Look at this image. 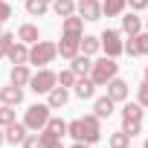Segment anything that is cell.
Wrapping results in <instances>:
<instances>
[{
	"label": "cell",
	"mask_w": 148,
	"mask_h": 148,
	"mask_svg": "<svg viewBox=\"0 0 148 148\" xmlns=\"http://www.w3.org/2000/svg\"><path fill=\"white\" fill-rule=\"evenodd\" d=\"M116 73H119V64H116V58L105 55V58L93 61V70H90V79L96 82V87H105V84H108L110 79H116Z\"/></svg>",
	"instance_id": "cell-1"
},
{
	"label": "cell",
	"mask_w": 148,
	"mask_h": 148,
	"mask_svg": "<svg viewBox=\"0 0 148 148\" xmlns=\"http://www.w3.org/2000/svg\"><path fill=\"white\" fill-rule=\"evenodd\" d=\"M55 55H58V44H52V41H38V44H32V49H29V64L47 67V64H52Z\"/></svg>",
	"instance_id": "cell-2"
},
{
	"label": "cell",
	"mask_w": 148,
	"mask_h": 148,
	"mask_svg": "<svg viewBox=\"0 0 148 148\" xmlns=\"http://www.w3.org/2000/svg\"><path fill=\"white\" fill-rule=\"evenodd\" d=\"M49 105H32L29 110H26V116H23V125L29 128V131H44L47 128V122L52 119L49 116Z\"/></svg>",
	"instance_id": "cell-3"
},
{
	"label": "cell",
	"mask_w": 148,
	"mask_h": 148,
	"mask_svg": "<svg viewBox=\"0 0 148 148\" xmlns=\"http://www.w3.org/2000/svg\"><path fill=\"white\" fill-rule=\"evenodd\" d=\"M55 84H58V76H55L49 67H41L35 76H32V82H29V87H32L35 93H49Z\"/></svg>",
	"instance_id": "cell-4"
},
{
	"label": "cell",
	"mask_w": 148,
	"mask_h": 148,
	"mask_svg": "<svg viewBox=\"0 0 148 148\" xmlns=\"http://www.w3.org/2000/svg\"><path fill=\"white\" fill-rule=\"evenodd\" d=\"M102 49H105V55H110V58L122 55V52H125L122 35H119L116 29H105V32H102Z\"/></svg>",
	"instance_id": "cell-5"
},
{
	"label": "cell",
	"mask_w": 148,
	"mask_h": 148,
	"mask_svg": "<svg viewBox=\"0 0 148 148\" xmlns=\"http://www.w3.org/2000/svg\"><path fill=\"white\" fill-rule=\"evenodd\" d=\"M58 55L61 58H76V55H82V38H76V35H64L61 38V44H58Z\"/></svg>",
	"instance_id": "cell-6"
},
{
	"label": "cell",
	"mask_w": 148,
	"mask_h": 148,
	"mask_svg": "<svg viewBox=\"0 0 148 148\" xmlns=\"http://www.w3.org/2000/svg\"><path fill=\"white\" fill-rule=\"evenodd\" d=\"M76 12H79V18H84V21H99V18L105 15V12H102V3H99V0H79Z\"/></svg>",
	"instance_id": "cell-7"
},
{
	"label": "cell",
	"mask_w": 148,
	"mask_h": 148,
	"mask_svg": "<svg viewBox=\"0 0 148 148\" xmlns=\"http://www.w3.org/2000/svg\"><path fill=\"white\" fill-rule=\"evenodd\" d=\"M84 119V128H87V134H84V142H99L102 139V128H99V116L96 113H90V116H82Z\"/></svg>",
	"instance_id": "cell-8"
},
{
	"label": "cell",
	"mask_w": 148,
	"mask_h": 148,
	"mask_svg": "<svg viewBox=\"0 0 148 148\" xmlns=\"http://www.w3.org/2000/svg\"><path fill=\"white\" fill-rule=\"evenodd\" d=\"M26 131H29V128H26L23 122H12V125H6V142H12V145H23V139L29 136Z\"/></svg>",
	"instance_id": "cell-9"
},
{
	"label": "cell",
	"mask_w": 148,
	"mask_h": 148,
	"mask_svg": "<svg viewBox=\"0 0 148 148\" xmlns=\"http://www.w3.org/2000/svg\"><path fill=\"white\" fill-rule=\"evenodd\" d=\"M108 96H110L113 102H125V99H128V82L110 79V82H108Z\"/></svg>",
	"instance_id": "cell-10"
},
{
	"label": "cell",
	"mask_w": 148,
	"mask_h": 148,
	"mask_svg": "<svg viewBox=\"0 0 148 148\" xmlns=\"http://www.w3.org/2000/svg\"><path fill=\"white\" fill-rule=\"evenodd\" d=\"M0 102H3V105H21L23 102V87H18V84L3 87V90H0Z\"/></svg>",
	"instance_id": "cell-11"
},
{
	"label": "cell",
	"mask_w": 148,
	"mask_h": 148,
	"mask_svg": "<svg viewBox=\"0 0 148 148\" xmlns=\"http://www.w3.org/2000/svg\"><path fill=\"white\" fill-rule=\"evenodd\" d=\"M9 61L12 64H29V47L23 41H15L12 49H9Z\"/></svg>",
	"instance_id": "cell-12"
},
{
	"label": "cell",
	"mask_w": 148,
	"mask_h": 148,
	"mask_svg": "<svg viewBox=\"0 0 148 148\" xmlns=\"http://www.w3.org/2000/svg\"><path fill=\"white\" fill-rule=\"evenodd\" d=\"M64 35H76V38H84V18H76V15L64 18Z\"/></svg>",
	"instance_id": "cell-13"
},
{
	"label": "cell",
	"mask_w": 148,
	"mask_h": 148,
	"mask_svg": "<svg viewBox=\"0 0 148 148\" xmlns=\"http://www.w3.org/2000/svg\"><path fill=\"white\" fill-rule=\"evenodd\" d=\"M73 73H76V76L82 79V76H90V70H93V61H90V55H76V58H73V67H70Z\"/></svg>",
	"instance_id": "cell-14"
},
{
	"label": "cell",
	"mask_w": 148,
	"mask_h": 148,
	"mask_svg": "<svg viewBox=\"0 0 148 148\" xmlns=\"http://www.w3.org/2000/svg\"><path fill=\"white\" fill-rule=\"evenodd\" d=\"M9 79H12V84H18V87H26V84L32 82V73L26 70V64H15Z\"/></svg>",
	"instance_id": "cell-15"
},
{
	"label": "cell",
	"mask_w": 148,
	"mask_h": 148,
	"mask_svg": "<svg viewBox=\"0 0 148 148\" xmlns=\"http://www.w3.org/2000/svg\"><path fill=\"white\" fill-rule=\"evenodd\" d=\"M93 93H96V82L87 79V76H82V79L76 82V96H79V99H93Z\"/></svg>",
	"instance_id": "cell-16"
},
{
	"label": "cell",
	"mask_w": 148,
	"mask_h": 148,
	"mask_svg": "<svg viewBox=\"0 0 148 148\" xmlns=\"http://www.w3.org/2000/svg\"><path fill=\"white\" fill-rule=\"evenodd\" d=\"M67 102H70V93H67V87H58V84H55V87L49 90V102H47V105H49V108H64Z\"/></svg>",
	"instance_id": "cell-17"
},
{
	"label": "cell",
	"mask_w": 148,
	"mask_h": 148,
	"mask_svg": "<svg viewBox=\"0 0 148 148\" xmlns=\"http://www.w3.org/2000/svg\"><path fill=\"white\" fill-rule=\"evenodd\" d=\"M113 108H116V102H113L110 96H102V99H96V105H93V110H96L99 119H108V116L113 113Z\"/></svg>",
	"instance_id": "cell-18"
},
{
	"label": "cell",
	"mask_w": 148,
	"mask_h": 148,
	"mask_svg": "<svg viewBox=\"0 0 148 148\" xmlns=\"http://www.w3.org/2000/svg\"><path fill=\"white\" fill-rule=\"evenodd\" d=\"M122 122H142V105L139 102H128L122 108Z\"/></svg>",
	"instance_id": "cell-19"
},
{
	"label": "cell",
	"mask_w": 148,
	"mask_h": 148,
	"mask_svg": "<svg viewBox=\"0 0 148 148\" xmlns=\"http://www.w3.org/2000/svg\"><path fill=\"white\" fill-rule=\"evenodd\" d=\"M139 29H142V21H139L134 12L122 18V32H125V35H131V38H134V35H139Z\"/></svg>",
	"instance_id": "cell-20"
},
{
	"label": "cell",
	"mask_w": 148,
	"mask_h": 148,
	"mask_svg": "<svg viewBox=\"0 0 148 148\" xmlns=\"http://www.w3.org/2000/svg\"><path fill=\"white\" fill-rule=\"evenodd\" d=\"M18 41H23V44H38V41H41V35H38V26H32V23H23V26L18 29Z\"/></svg>",
	"instance_id": "cell-21"
},
{
	"label": "cell",
	"mask_w": 148,
	"mask_h": 148,
	"mask_svg": "<svg viewBox=\"0 0 148 148\" xmlns=\"http://www.w3.org/2000/svg\"><path fill=\"white\" fill-rule=\"evenodd\" d=\"M125 6H128V0H105V3H102V12H105L108 18H116V15L125 12Z\"/></svg>",
	"instance_id": "cell-22"
},
{
	"label": "cell",
	"mask_w": 148,
	"mask_h": 148,
	"mask_svg": "<svg viewBox=\"0 0 148 148\" xmlns=\"http://www.w3.org/2000/svg\"><path fill=\"white\" fill-rule=\"evenodd\" d=\"M67 134L76 139V142H84V134H87L84 119H73V122H67Z\"/></svg>",
	"instance_id": "cell-23"
},
{
	"label": "cell",
	"mask_w": 148,
	"mask_h": 148,
	"mask_svg": "<svg viewBox=\"0 0 148 148\" xmlns=\"http://www.w3.org/2000/svg\"><path fill=\"white\" fill-rule=\"evenodd\" d=\"M52 9L58 18H70V15H76V0H55Z\"/></svg>",
	"instance_id": "cell-24"
},
{
	"label": "cell",
	"mask_w": 148,
	"mask_h": 148,
	"mask_svg": "<svg viewBox=\"0 0 148 148\" xmlns=\"http://www.w3.org/2000/svg\"><path fill=\"white\" fill-rule=\"evenodd\" d=\"M102 49V38H93V35H84L82 38V52L84 55H96Z\"/></svg>",
	"instance_id": "cell-25"
},
{
	"label": "cell",
	"mask_w": 148,
	"mask_h": 148,
	"mask_svg": "<svg viewBox=\"0 0 148 148\" xmlns=\"http://www.w3.org/2000/svg\"><path fill=\"white\" fill-rule=\"evenodd\" d=\"M108 145H110V148H131V134L116 131V134H110V136H108Z\"/></svg>",
	"instance_id": "cell-26"
},
{
	"label": "cell",
	"mask_w": 148,
	"mask_h": 148,
	"mask_svg": "<svg viewBox=\"0 0 148 148\" xmlns=\"http://www.w3.org/2000/svg\"><path fill=\"white\" fill-rule=\"evenodd\" d=\"M47 0H26V12L32 15V18H41V15H47Z\"/></svg>",
	"instance_id": "cell-27"
},
{
	"label": "cell",
	"mask_w": 148,
	"mask_h": 148,
	"mask_svg": "<svg viewBox=\"0 0 148 148\" xmlns=\"http://www.w3.org/2000/svg\"><path fill=\"white\" fill-rule=\"evenodd\" d=\"M41 139H44V148H64V142H61V136H55V134H49L47 128L41 131Z\"/></svg>",
	"instance_id": "cell-28"
},
{
	"label": "cell",
	"mask_w": 148,
	"mask_h": 148,
	"mask_svg": "<svg viewBox=\"0 0 148 148\" xmlns=\"http://www.w3.org/2000/svg\"><path fill=\"white\" fill-rule=\"evenodd\" d=\"M76 82H79V76L73 70H61V76H58V84L61 87H76Z\"/></svg>",
	"instance_id": "cell-29"
},
{
	"label": "cell",
	"mask_w": 148,
	"mask_h": 148,
	"mask_svg": "<svg viewBox=\"0 0 148 148\" xmlns=\"http://www.w3.org/2000/svg\"><path fill=\"white\" fill-rule=\"evenodd\" d=\"M47 131L55 134V136H64V134H67V122H64V119H49V122H47Z\"/></svg>",
	"instance_id": "cell-30"
},
{
	"label": "cell",
	"mask_w": 148,
	"mask_h": 148,
	"mask_svg": "<svg viewBox=\"0 0 148 148\" xmlns=\"http://www.w3.org/2000/svg\"><path fill=\"white\" fill-rule=\"evenodd\" d=\"M134 44H136V52H139V55H148V32L134 35Z\"/></svg>",
	"instance_id": "cell-31"
},
{
	"label": "cell",
	"mask_w": 148,
	"mask_h": 148,
	"mask_svg": "<svg viewBox=\"0 0 148 148\" xmlns=\"http://www.w3.org/2000/svg\"><path fill=\"white\" fill-rule=\"evenodd\" d=\"M12 44H15V35H9V32H3V35H0V58H3V55H9Z\"/></svg>",
	"instance_id": "cell-32"
},
{
	"label": "cell",
	"mask_w": 148,
	"mask_h": 148,
	"mask_svg": "<svg viewBox=\"0 0 148 148\" xmlns=\"http://www.w3.org/2000/svg\"><path fill=\"white\" fill-rule=\"evenodd\" d=\"M15 122V110H12V105H3V108H0V125H12Z\"/></svg>",
	"instance_id": "cell-33"
},
{
	"label": "cell",
	"mask_w": 148,
	"mask_h": 148,
	"mask_svg": "<svg viewBox=\"0 0 148 148\" xmlns=\"http://www.w3.org/2000/svg\"><path fill=\"white\" fill-rule=\"evenodd\" d=\"M23 148H44V139H41L38 134H29V136L23 139Z\"/></svg>",
	"instance_id": "cell-34"
},
{
	"label": "cell",
	"mask_w": 148,
	"mask_h": 148,
	"mask_svg": "<svg viewBox=\"0 0 148 148\" xmlns=\"http://www.w3.org/2000/svg\"><path fill=\"white\" fill-rule=\"evenodd\" d=\"M136 102H139L142 108H148V82L139 84V90H136Z\"/></svg>",
	"instance_id": "cell-35"
},
{
	"label": "cell",
	"mask_w": 148,
	"mask_h": 148,
	"mask_svg": "<svg viewBox=\"0 0 148 148\" xmlns=\"http://www.w3.org/2000/svg\"><path fill=\"white\" fill-rule=\"evenodd\" d=\"M122 131L131 134V136H136V134L142 131V122H122Z\"/></svg>",
	"instance_id": "cell-36"
},
{
	"label": "cell",
	"mask_w": 148,
	"mask_h": 148,
	"mask_svg": "<svg viewBox=\"0 0 148 148\" xmlns=\"http://www.w3.org/2000/svg\"><path fill=\"white\" fill-rule=\"evenodd\" d=\"M9 18H12V6L6 0H0V21H9Z\"/></svg>",
	"instance_id": "cell-37"
},
{
	"label": "cell",
	"mask_w": 148,
	"mask_h": 148,
	"mask_svg": "<svg viewBox=\"0 0 148 148\" xmlns=\"http://www.w3.org/2000/svg\"><path fill=\"white\" fill-rule=\"evenodd\" d=\"M128 6L134 12H142V9H148V0H128Z\"/></svg>",
	"instance_id": "cell-38"
},
{
	"label": "cell",
	"mask_w": 148,
	"mask_h": 148,
	"mask_svg": "<svg viewBox=\"0 0 148 148\" xmlns=\"http://www.w3.org/2000/svg\"><path fill=\"white\" fill-rule=\"evenodd\" d=\"M125 52H128L131 58H136V55H139V52H136V44H134V38H131V41L125 44Z\"/></svg>",
	"instance_id": "cell-39"
},
{
	"label": "cell",
	"mask_w": 148,
	"mask_h": 148,
	"mask_svg": "<svg viewBox=\"0 0 148 148\" xmlns=\"http://www.w3.org/2000/svg\"><path fill=\"white\" fill-rule=\"evenodd\" d=\"M73 148H90V142H73Z\"/></svg>",
	"instance_id": "cell-40"
},
{
	"label": "cell",
	"mask_w": 148,
	"mask_h": 148,
	"mask_svg": "<svg viewBox=\"0 0 148 148\" xmlns=\"http://www.w3.org/2000/svg\"><path fill=\"white\" fill-rule=\"evenodd\" d=\"M6 142V131H0V145H3Z\"/></svg>",
	"instance_id": "cell-41"
},
{
	"label": "cell",
	"mask_w": 148,
	"mask_h": 148,
	"mask_svg": "<svg viewBox=\"0 0 148 148\" xmlns=\"http://www.w3.org/2000/svg\"><path fill=\"white\" fill-rule=\"evenodd\" d=\"M145 82H148V67H145Z\"/></svg>",
	"instance_id": "cell-42"
},
{
	"label": "cell",
	"mask_w": 148,
	"mask_h": 148,
	"mask_svg": "<svg viewBox=\"0 0 148 148\" xmlns=\"http://www.w3.org/2000/svg\"><path fill=\"white\" fill-rule=\"evenodd\" d=\"M142 148H148V139H145V145H142Z\"/></svg>",
	"instance_id": "cell-43"
},
{
	"label": "cell",
	"mask_w": 148,
	"mask_h": 148,
	"mask_svg": "<svg viewBox=\"0 0 148 148\" xmlns=\"http://www.w3.org/2000/svg\"><path fill=\"white\" fill-rule=\"evenodd\" d=\"M47 3H55V0H47Z\"/></svg>",
	"instance_id": "cell-44"
},
{
	"label": "cell",
	"mask_w": 148,
	"mask_h": 148,
	"mask_svg": "<svg viewBox=\"0 0 148 148\" xmlns=\"http://www.w3.org/2000/svg\"><path fill=\"white\" fill-rule=\"evenodd\" d=\"M145 29H148V21H145Z\"/></svg>",
	"instance_id": "cell-45"
},
{
	"label": "cell",
	"mask_w": 148,
	"mask_h": 148,
	"mask_svg": "<svg viewBox=\"0 0 148 148\" xmlns=\"http://www.w3.org/2000/svg\"><path fill=\"white\" fill-rule=\"evenodd\" d=\"M0 23H3V21H0ZM0 35H3V32H0Z\"/></svg>",
	"instance_id": "cell-46"
}]
</instances>
